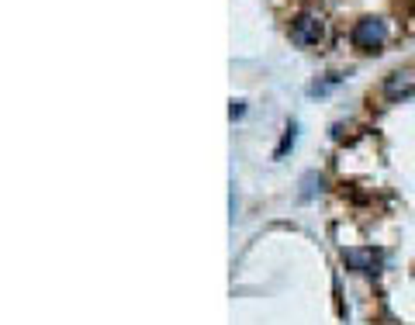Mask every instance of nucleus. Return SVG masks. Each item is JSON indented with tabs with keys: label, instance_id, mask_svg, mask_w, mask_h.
I'll use <instances>...</instances> for the list:
<instances>
[{
	"label": "nucleus",
	"instance_id": "f257e3e1",
	"mask_svg": "<svg viewBox=\"0 0 415 325\" xmlns=\"http://www.w3.org/2000/svg\"><path fill=\"white\" fill-rule=\"evenodd\" d=\"M384 39H387V25L377 21V18H363V21H356L353 32H350V42H353L356 49H377Z\"/></svg>",
	"mask_w": 415,
	"mask_h": 325
},
{
	"label": "nucleus",
	"instance_id": "f03ea898",
	"mask_svg": "<svg viewBox=\"0 0 415 325\" xmlns=\"http://www.w3.org/2000/svg\"><path fill=\"white\" fill-rule=\"evenodd\" d=\"M343 263L356 273H377L381 266V249H370V246H353V249H343Z\"/></svg>",
	"mask_w": 415,
	"mask_h": 325
},
{
	"label": "nucleus",
	"instance_id": "7ed1b4c3",
	"mask_svg": "<svg viewBox=\"0 0 415 325\" xmlns=\"http://www.w3.org/2000/svg\"><path fill=\"white\" fill-rule=\"evenodd\" d=\"M291 39H294L298 46H318V39H322V21L312 18V14H301V18L291 25Z\"/></svg>",
	"mask_w": 415,
	"mask_h": 325
},
{
	"label": "nucleus",
	"instance_id": "20e7f679",
	"mask_svg": "<svg viewBox=\"0 0 415 325\" xmlns=\"http://www.w3.org/2000/svg\"><path fill=\"white\" fill-rule=\"evenodd\" d=\"M384 94L387 97H408V94H415V77L412 73H391L387 77V83H384Z\"/></svg>",
	"mask_w": 415,
	"mask_h": 325
},
{
	"label": "nucleus",
	"instance_id": "39448f33",
	"mask_svg": "<svg viewBox=\"0 0 415 325\" xmlns=\"http://www.w3.org/2000/svg\"><path fill=\"white\" fill-rule=\"evenodd\" d=\"M315 190H322V177L318 173H305V180H301V201H312Z\"/></svg>",
	"mask_w": 415,
	"mask_h": 325
},
{
	"label": "nucleus",
	"instance_id": "423d86ee",
	"mask_svg": "<svg viewBox=\"0 0 415 325\" xmlns=\"http://www.w3.org/2000/svg\"><path fill=\"white\" fill-rule=\"evenodd\" d=\"M294 135H298V132H294V125H291V128H287V135H284V139H281V146H277V159H284V156H287V149L294 146Z\"/></svg>",
	"mask_w": 415,
	"mask_h": 325
}]
</instances>
